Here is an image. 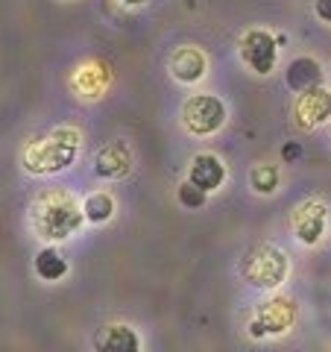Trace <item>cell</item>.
<instances>
[{
	"mask_svg": "<svg viewBox=\"0 0 331 352\" xmlns=\"http://www.w3.org/2000/svg\"><path fill=\"white\" fill-rule=\"evenodd\" d=\"M106 82H109V74L103 65H85V68H80L73 76V88L82 91L85 97H97L106 88Z\"/></svg>",
	"mask_w": 331,
	"mask_h": 352,
	"instance_id": "14",
	"label": "cell"
},
{
	"mask_svg": "<svg viewBox=\"0 0 331 352\" xmlns=\"http://www.w3.org/2000/svg\"><path fill=\"white\" fill-rule=\"evenodd\" d=\"M82 212H85V220H91V223H106L115 214V200L109 194L97 191L82 203Z\"/></svg>",
	"mask_w": 331,
	"mask_h": 352,
	"instance_id": "16",
	"label": "cell"
},
{
	"mask_svg": "<svg viewBox=\"0 0 331 352\" xmlns=\"http://www.w3.org/2000/svg\"><path fill=\"white\" fill-rule=\"evenodd\" d=\"M223 179H226V168L217 156H212V153L194 156V162H191V182L194 185H200L203 191H214L223 185Z\"/></svg>",
	"mask_w": 331,
	"mask_h": 352,
	"instance_id": "11",
	"label": "cell"
},
{
	"mask_svg": "<svg viewBox=\"0 0 331 352\" xmlns=\"http://www.w3.org/2000/svg\"><path fill=\"white\" fill-rule=\"evenodd\" d=\"M302 156V147L299 144H284V150H282V159L284 162H296Z\"/></svg>",
	"mask_w": 331,
	"mask_h": 352,
	"instance_id": "20",
	"label": "cell"
},
{
	"mask_svg": "<svg viewBox=\"0 0 331 352\" xmlns=\"http://www.w3.org/2000/svg\"><path fill=\"white\" fill-rule=\"evenodd\" d=\"M314 12H317L319 21L331 24V0H317V3H314Z\"/></svg>",
	"mask_w": 331,
	"mask_h": 352,
	"instance_id": "19",
	"label": "cell"
},
{
	"mask_svg": "<svg viewBox=\"0 0 331 352\" xmlns=\"http://www.w3.org/2000/svg\"><path fill=\"white\" fill-rule=\"evenodd\" d=\"M94 346L103 352H135L141 349V340L129 326H106L94 338Z\"/></svg>",
	"mask_w": 331,
	"mask_h": 352,
	"instance_id": "13",
	"label": "cell"
},
{
	"mask_svg": "<svg viewBox=\"0 0 331 352\" xmlns=\"http://www.w3.org/2000/svg\"><path fill=\"white\" fill-rule=\"evenodd\" d=\"M240 56L255 74H270L279 59V41L267 30H249L240 38Z\"/></svg>",
	"mask_w": 331,
	"mask_h": 352,
	"instance_id": "6",
	"label": "cell"
},
{
	"mask_svg": "<svg viewBox=\"0 0 331 352\" xmlns=\"http://www.w3.org/2000/svg\"><path fill=\"white\" fill-rule=\"evenodd\" d=\"M296 320V308L290 300L284 296H275V300H267L258 305L255 320L249 323V335L252 338H264V335H282L288 332Z\"/></svg>",
	"mask_w": 331,
	"mask_h": 352,
	"instance_id": "5",
	"label": "cell"
},
{
	"mask_svg": "<svg viewBox=\"0 0 331 352\" xmlns=\"http://www.w3.org/2000/svg\"><path fill=\"white\" fill-rule=\"evenodd\" d=\"M323 82V68H319V62L311 59V56H299L288 65V88L296 94L308 91V88H314Z\"/></svg>",
	"mask_w": 331,
	"mask_h": 352,
	"instance_id": "12",
	"label": "cell"
},
{
	"mask_svg": "<svg viewBox=\"0 0 331 352\" xmlns=\"http://www.w3.org/2000/svg\"><path fill=\"white\" fill-rule=\"evenodd\" d=\"M65 273H68V264H65V258H62L53 247H44L38 256H36V276H38V279L56 282V279L65 276Z\"/></svg>",
	"mask_w": 331,
	"mask_h": 352,
	"instance_id": "15",
	"label": "cell"
},
{
	"mask_svg": "<svg viewBox=\"0 0 331 352\" xmlns=\"http://www.w3.org/2000/svg\"><path fill=\"white\" fill-rule=\"evenodd\" d=\"M129 168H132V156H129V147L124 141L106 144L94 159V173L106 176V179H120V176L129 173Z\"/></svg>",
	"mask_w": 331,
	"mask_h": 352,
	"instance_id": "9",
	"label": "cell"
},
{
	"mask_svg": "<svg viewBox=\"0 0 331 352\" xmlns=\"http://www.w3.org/2000/svg\"><path fill=\"white\" fill-rule=\"evenodd\" d=\"M240 276H244L252 288H279L284 276H288V256L270 244H261L244 256V261H240Z\"/></svg>",
	"mask_w": 331,
	"mask_h": 352,
	"instance_id": "3",
	"label": "cell"
},
{
	"mask_svg": "<svg viewBox=\"0 0 331 352\" xmlns=\"http://www.w3.org/2000/svg\"><path fill=\"white\" fill-rule=\"evenodd\" d=\"M296 118H299V124L305 129L326 124L331 118V91L328 88L314 85V88H308V91H302L299 100H296Z\"/></svg>",
	"mask_w": 331,
	"mask_h": 352,
	"instance_id": "8",
	"label": "cell"
},
{
	"mask_svg": "<svg viewBox=\"0 0 331 352\" xmlns=\"http://www.w3.org/2000/svg\"><path fill=\"white\" fill-rule=\"evenodd\" d=\"M205 197H208V191H203L200 185H194L191 179L179 185V203L185 208H203L205 206Z\"/></svg>",
	"mask_w": 331,
	"mask_h": 352,
	"instance_id": "18",
	"label": "cell"
},
{
	"mask_svg": "<svg viewBox=\"0 0 331 352\" xmlns=\"http://www.w3.org/2000/svg\"><path fill=\"white\" fill-rule=\"evenodd\" d=\"M82 217H85L82 206L65 191L41 194L32 203V229L47 241H62L73 235L82 226Z\"/></svg>",
	"mask_w": 331,
	"mask_h": 352,
	"instance_id": "1",
	"label": "cell"
},
{
	"mask_svg": "<svg viewBox=\"0 0 331 352\" xmlns=\"http://www.w3.org/2000/svg\"><path fill=\"white\" fill-rule=\"evenodd\" d=\"M326 223H328V208H326V203H319V200H308L302 206H296V212L290 217L293 235L308 247H314L317 241L323 238Z\"/></svg>",
	"mask_w": 331,
	"mask_h": 352,
	"instance_id": "7",
	"label": "cell"
},
{
	"mask_svg": "<svg viewBox=\"0 0 331 352\" xmlns=\"http://www.w3.org/2000/svg\"><path fill=\"white\" fill-rule=\"evenodd\" d=\"M249 185L258 194H273L279 188V168L275 164H255L249 173Z\"/></svg>",
	"mask_w": 331,
	"mask_h": 352,
	"instance_id": "17",
	"label": "cell"
},
{
	"mask_svg": "<svg viewBox=\"0 0 331 352\" xmlns=\"http://www.w3.org/2000/svg\"><path fill=\"white\" fill-rule=\"evenodd\" d=\"M170 74L179 82H200L205 76V56L196 47H179L170 56Z\"/></svg>",
	"mask_w": 331,
	"mask_h": 352,
	"instance_id": "10",
	"label": "cell"
},
{
	"mask_svg": "<svg viewBox=\"0 0 331 352\" xmlns=\"http://www.w3.org/2000/svg\"><path fill=\"white\" fill-rule=\"evenodd\" d=\"M182 124L191 135H212L226 124V106L214 94H194L182 109Z\"/></svg>",
	"mask_w": 331,
	"mask_h": 352,
	"instance_id": "4",
	"label": "cell"
},
{
	"mask_svg": "<svg viewBox=\"0 0 331 352\" xmlns=\"http://www.w3.org/2000/svg\"><path fill=\"white\" fill-rule=\"evenodd\" d=\"M76 147H80V132L62 126L47 138L32 141V144L24 150V170L59 173L76 159Z\"/></svg>",
	"mask_w": 331,
	"mask_h": 352,
	"instance_id": "2",
	"label": "cell"
},
{
	"mask_svg": "<svg viewBox=\"0 0 331 352\" xmlns=\"http://www.w3.org/2000/svg\"><path fill=\"white\" fill-rule=\"evenodd\" d=\"M124 3H129V6H141V3H147V0H124Z\"/></svg>",
	"mask_w": 331,
	"mask_h": 352,
	"instance_id": "21",
	"label": "cell"
}]
</instances>
